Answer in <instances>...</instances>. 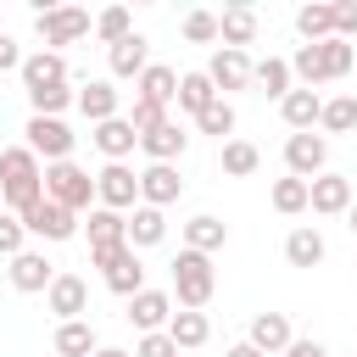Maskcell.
Listing matches in <instances>:
<instances>
[{
  "label": "cell",
  "mask_w": 357,
  "mask_h": 357,
  "mask_svg": "<svg viewBox=\"0 0 357 357\" xmlns=\"http://www.w3.org/2000/svg\"><path fill=\"white\" fill-rule=\"evenodd\" d=\"M39 195H45V162L28 145H6L0 151V201H6V212L22 218Z\"/></svg>",
  "instance_id": "6da1fadb"
},
{
  "label": "cell",
  "mask_w": 357,
  "mask_h": 357,
  "mask_svg": "<svg viewBox=\"0 0 357 357\" xmlns=\"http://www.w3.org/2000/svg\"><path fill=\"white\" fill-rule=\"evenodd\" d=\"M212 290H218V268H212V257H201V251H178L173 257V301L178 307H190V312H206V301H212Z\"/></svg>",
  "instance_id": "7a4b0ae2"
},
{
  "label": "cell",
  "mask_w": 357,
  "mask_h": 357,
  "mask_svg": "<svg viewBox=\"0 0 357 357\" xmlns=\"http://www.w3.org/2000/svg\"><path fill=\"white\" fill-rule=\"evenodd\" d=\"M45 201H56L67 212H89L95 206V178L78 162H50L45 167Z\"/></svg>",
  "instance_id": "3957f363"
},
{
  "label": "cell",
  "mask_w": 357,
  "mask_h": 357,
  "mask_svg": "<svg viewBox=\"0 0 357 357\" xmlns=\"http://www.w3.org/2000/svg\"><path fill=\"white\" fill-rule=\"evenodd\" d=\"M33 28H39L45 50H61V45H78L84 33H95V17H89L84 6H45V11L33 17Z\"/></svg>",
  "instance_id": "277c9868"
},
{
  "label": "cell",
  "mask_w": 357,
  "mask_h": 357,
  "mask_svg": "<svg viewBox=\"0 0 357 357\" xmlns=\"http://www.w3.org/2000/svg\"><path fill=\"white\" fill-rule=\"evenodd\" d=\"M95 206L128 218V212L139 206V173H134L128 162H106V167L95 173Z\"/></svg>",
  "instance_id": "5b68a950"
},
{
  "label": "cell",
  "mask_w": 357,
  "mask_h": 357,
  "mask_svg": "<svg viewBox=\"0 0 357 357\" xmlns=\"http://www.w3.org/2000/svg\"><path fill=\"white\" fill-rule=\"evenodd\" d=\"M22 134H28V151H33L45 167H50V162H73V139H78V134H73L61 117H28Z\"/></svg>",
  "instance_id": "8992f818"
},
{
  "label": "cell",
  "mask_w": 357,
  "mask_h": 357,
  "mask_svg": "<svg viewBox=\"0 0 357 357\" xmlns=\"http://www.w3.org/2000/svg\"><path fill=\"white\" fill-rule=\"evenodd\" d=\"M84 234H89V262H106L112 251L128 245V218H123V212H106V206H89Z\"/></svg>",
  "instance_id": "52a82bcc"
},
{
  "label": "cell",
  "mask_w": 357,
  "mask_h": 357,
  "mask_svg": "<svg viewBox=\"0 0 357 357\" xmlns=\"http://www.w3.org/2000/svg\"><path fill=\"white\" fill-rule=\"evenodd\" d=\"M351 201H357V195H351V178H346V173H318V178H307V206H312L318 218H346Z\"/></svg>",
  "instance_id": "ba28073f"
},
{
  "label": "cell",
  "mask_w": 357,
  "mask_h": 357,
  "mask_svg": "<svg viewBox=\"0 0 357 357\" xmlns=\"http://www.w3.org/2000/svg\"><path fill=\"white\" fill-rule=\"evenodd\" d=\"M22 229L39 234V240H73V234H78V212H67V206H56V201L39 195V201L22 212Z\"/></svg>",
  "instance_id": "9c48e42d"
},
{
  "label": "cell",
  "mask_w": 357,
  "mask_h": 357,
  "mask_svg": "<svg viewBox=\"0 0 357 357\" xmlns=\"http://www.w3.org/2000/svg\"><path fill=\"white\" fill-rule=\"evenodd\" d=\"M95 268H100L106 290H112V296H123V301L145 290V262H139V251H128V245H123V251H112V257H106V262H95Z\"/></svg>",
  "instance_id": "30bf717a"
},
{
  "label": "cell",
  "mask_w": 357,
  "mask_h": 357,
  "mask_svg": "<svg viewBox=\"0 0 357 357\" xmlns=\"http://www.w3.org/2000/svg\"><path fill=\"white\" fill-rule=\"evenodd\" d=\"M324 162H329V139H324V134H290V139H284V167H290V178H318Z\"/></svg>",
  "instance_id": "8fae6325"
},
{
  "label": "cell",
  "mask_w": 357,
  "mask_h": 357,
  "mask_svg": "<svg viewBox=\"0 0 357 357\" xmlns=\"http://www.w3.org/2000/svg\"><path fill=\"white\" fill-rule=\"evenodd\" d=\"M184 195V178H178V167L173 162H151V167H139V206H173Z\"/></svg>",
  "instance_id": "7c38bea8"
},
{
  "label": "cell",
  "mask_w": 357,
  "mask_h": 357,
  "mask_svg": "<svg viewBox=\"0 0 357 357\" xmlns=\"http://www.w3.org/2000/svg\"><path fill=\"white\" fill-rule=\"evenodd\" d=\"M201 73L212 78V89H218L223 100H229L234 89H251V56H245V50H218Z\"/></svg>",
  "instance_id": "4fadbf2b"
},
{
  "label": "cell",
  "mask_w": 357,
  "mask_h": 357,
  "mask_svg": "<svg viewBox=\"0 0 357 357\" xmlns=\"http://www.w3.org/2000/svg\"><path fill=\"white\" fill-rule=\"evenodd\" d=\"M6 273H11V290H22V296H45L50 279H56V262H50L45 251H17Z\"/></svg>",
  "instance_id": "5bb4252c"
},
{
  "label": "cell",
  "mask_w": 357,
  "mask_h": 357,
  "mask_svg": "<svg viewBox=\"0 0 357 357\" xmlns=\"http://www.w3.org/2000/svg\"><path fill=\"white\" fill-rule=\"evenodd\" d=\"M45 307L56 312V324L84 318V312H89V284H84L78 273H56V279H50V290H45Z\"/></svg>",
  "instance_id": "9a60e30c"
},
{
  "label": "cell",
  "mask_w": 357,
  "mask_h": 357,
  "mask_svg": "<svg viewBox=\"0 0 357 357\" xmlns=\"http://www.w3.org/2000/svg\"><path fill=\"white\" fill-rule=\"evenodd\" d=\"M73 106H78L89 123H112V117H123V89H117L112 78H89Z\"/></svg>",
  "instance_id": "2e32d148"
},
{
  "label": "cell",
  "mask_w": 357,
  "mask_h": 357,
  "mask_svg": "<svg viewBox=\"0 0 357 357\" xmlns=\"http://www.w3.org/2000/svg\"><path fill=\"white\" fill-rule=\"evenodd\" d=\"M167 318H173V296L167 290H139V296H128V324L139 329V335H156V329H167Z\"/></svg>",
  "instance_id": "e0dca14e"
},
{
  "label": "cell",
  "mask_w": 357,
  "mask_h": 357,
  "mask_svg": "<svg viewBox=\"0 0 357 357\" xmlns=\"http://www.w3.org/2000/svg\"><path fill=\"white\" fill-rule=\"evenodd\" d=\"M17 73H22V89L33 95V89H50V84H67V56L39 45L33 56H22V67H17Z\"/></svg>",
  "instance_id": "ac0fdd59"
},
{
  "label": "cell",
  "mask_w": 357,
  "mask_h": 357,
  "mask_svg": "<svg viewBox=\"0 0 357 357\" xmlns=\"http://www.w3.org/2000/svg\"><path fill=\"white\" fill-rule=\"evenodd\" d=\"M245 340H251L262 357H284V346L296 340V329H290V318H284V312H257Z\"/></svg>",
  "instance_id": "d6986e66"
},
{
  "label": "cell",
  "mask_w": 357,
  "mask_h": 357,
  "mask_svg": "<svg viewBox=\"0 0 357 357\" xmlns=\"http://www.w3.org/2000/svg\"><path fill=\"white\" fill-rule=\"evenodd\" d=\"M318 112H324V95L318 89H290L279 100V117L290 123V134H312L318 128Z\"/></svg>",
  "instance_id": "ffe728a7"
},
{
  "label": "cell",
  "mask_w": 357,
  "mask_h": 357,
  "mask_svg": "<svg viewBox=\"0 0 357 357\" xmlns=\"http://www.w3.org/2000/svg\"><path fill=\"white\" fill-rule=\"evenodd\" d=\"M229 245V223L223 218H212V212H195L190 223H184V251H201V257H212V251H223Z\"/></svg>",
  "instance_id": "44dd1931"
},
{
  "label": "cell",
  "mask_w": 357,
  "mask_h": 357,
  "mask_svg": "<svg viewBox=\"0 0 357 357\" xmlns=\"http://www.w3.org/2000/svg\"><path fill=\"white\" fill-rule=\"evenodd\" d=\"M329 257V245H324V234L312 229V223H296L290 234H284V262L290 268H318Z\"/></svg>",
  "instance_id": "7402d4cb"
},
{
  "label": "cell",
  "mask_w": 357,
  "mask_h": 357,
  "mask_svg": "<svg viewBox=\"0 0 357 357\" xmlns=\"http://www.w3.org/2000/svg\"><path fill=\"white\" fill-rule=\"evenodd\" d=\"M95 145H100V156H106V162H128V156H134V145H139V134H134V123H128V117H112V123H95Z\"/></svg>",
  "instance_id": "603a6c76"
},
{
  "label": "cell",
  "mask_w": 357,
  "mask_h": 357,
  "mask_svg": "<svg viewBox=\"0 0 357 357\" xmlns=\"http://www.w3.org/2000/svg\"><path fill=\"white\" fill-rule=\"evenodd\" d=\"M167 340H173L178 351H195V346H206V340H212V324H206V312H190V307H178V312L167 318Z\"/></svg>",
  "instance_id": "cb8c5ba5"
},
{
  "label": "cell",
  "mask_w": 357,
  "mask_h": 357,
  "mask_svg": "<svg viewBox=\"0 0 357 357\" xmlns=\"http://www.w3.org/2000/svg\"><path fill=\"white\" fill-rule=\"evenodd\" d=\"M218 39H223V50H245L257 39V11L251 6H229L218 17Z\"/></svg>",
  "instance_id": "d4e9b609"
},
{
  "label": "cell",
  "mask_w": 357,
  "mask_h": 357,
  "mask_svg": "<svg viewBox=\"0 0 357 357\" xmlns=\"http://www.w3.org/2000/svg\"><path fill=\"white\" fill-rule=\"evenodd\" d=\"M290 78H301V89L329 84V50H324V45H296V56H290Z\"/></svg>",
  "instance_id": "484cf974"
},
{
  "label": "cell",
  "mask_w": 357,
  "mask_h": 357,
  "mask_svg": "<svg viewBox=\"0 0 357 357\" xmlns=\"http://www.w3.org/2000/svg\"><path fill=\"white\" fill-rule=\"evenodd\" d=\"M134 89H139V100H156V106H173V95H178V73L167 67V61H151L139 78H134Z\"/></svg>",
  "instance_id": "4316f807"
},
{
  "label": "cell",
  "mask_w": 357,
  "mask_h": 357,
  "mask_svg": "<svg viewBox=\"0 0 357 357\" xmlns=\"http://www.w3.org/2000/svg\"><path fill=\"white\" fill-rule=\"evenodd\" d=\"M184 145H190V134H184V128H178L173 117H167L162 128H151V134L139 139V151H145L151 162H178V156H184Z\"/></svg>",
  "instance_id": "83f0119b"
},
{
  "label": "cell",
  "mask_w": 357,
  "mask_h": 357,
  "mask_svg": "<svg viewBox=\"0 0 357 357\" xmlns=\"http://www.w3.org/2000/svg\"><path fill=\"white\" fill-rule=\"evenodd\" d=\"M167 240V218L156 206H134L128 212V251H145V245H162Z\"/></svg>",
  "instance_id": "f1b7e54d"
},
{
  "label": "cell",
  "mask_w": 357,
  "mask_h": 357,
  "mask_svg": "<svg viewBox=\"0 0 357 357\" xmlns=\"http://www.w3.org/2000/svg\"><path fill=\"white\" fill-rule=\"evenodd\" d=\"M61 357H95V324L89 318H67V324H56V340H50Z\"/></svg>",
  "instance_id": "f546056e"
},
{
  "label": "cell",
  "mask_w": 357,
  "mask_h": 357,
  "mask_svg": "<svg viewBox=\"0 0 357 357\" xmlns=\"http://www.w3.org/2000/svg\"><path fill=\"white\" fill-rule=\"evenodd\" d=\"M151 67V45L145 33H128L123 45H112V78H139Z\"/></svg>",
  "instance_id": "4dcf8cb0"
},
{
  "label": "cell",
  "mask_w": 357,
  "mask_h": 357,
  "mask_svg": "<svg viewBox=\"0 0 357 357\" xmlns=\"http://www.w3.org/2000/svg\"><path fill=\"white\" fill-rule=\"evenodd\" d=\"M251 84H257L268 100H284V95H290V61H284V56H262V61H251Z\"/></svg>",
  "instance_id": "1f68e13d"
},
{
  "label": "cell",
  "mask_w": 357,
  "mask_h": 357,
  "mask_svg": "<svg viewBox=\"0 0 357 357\" xmlns=\"http://www.w3.org/2000/svg\"><path fill=\"white\" fill-rule=\"evenodd\" d=\"M296 33H301V45H324V39H335V6H301L296 11Z\"/></svg>",
  "instance_id": "d6a6232c"
},
{
  "label": "cell",
  "mask_w": 357,
  "mask_h": 357,
  "mask_svg": "<svg viewBox=\"0 0 357 357\" xmlns=\"http://www.w3.org/2000/svg\"><path fill=\"white\" fill-rule=\"evenodd\" d=\"M178 112H190V117H201L212 100H218V89H212V78L206 73H178Z\"/></svg>",
  "instance_id": "836d02e7"
},
{
  "label": "cell",
  "mask_w": 357,
  "mask_h": 357,
  "mask_svg": "<svg viewBox=\"0 0 357 357\" xmlns=\"http://www.w3.org/2000/svg\"><path fill=\"white\" fill-rule=\"evenodd\" d=\"M257 167H262V151L251 139H223V173L229 178H251Z\"/></svg>",
  "instance_id": "e575fe53"
},
{
  "label": "cell",
  "mask_w": 357,
  "mask_h": 357,
  "mask_svg": "<svg viewBox=\"0 0 357 357\" xmlns=\"http://www.w3.org/2000/svg\"><path fill=\"white\" fill-rule=\"evenodd\" d=\"M318 128H324V134H351V128H357V95H335V100H324Z\"/></svg>",
  "instance_id": "d590c367"
},
{
  "label": "cell",
  "mask_w": 357,
  "mask_h": 357,
  "mask_svg": "<svg viewBox=\"0 0 357 357\" xmlns=\"http://www.w3.org/2000/svg\"><path fill=\"white\" fill-rule=\"evenodd\" d=\"M273 212H284V218H296V212H307V178H273Z\"/></svg>",
  "instance_id": "8d00e7d4"
},
{
  "label": "cell",
  "mask_w": 357,
  "mask_h": 357,
  "mask_svg": "<svg viewBox=\"0 0 357 357\" xmlns=\"http://www.w3.org/2000/svg\"><path fill=\"white\" fill-rule=\"evenodd\" d=\"M134 33V17H128V6H106L100 17H95V39H106V45H123Z\"/></svg>",
  "instance_id": "74e56055"
},
{
  "label": "cell",
  "mask_w": 357,
  "mask_h": 357,
  "mask_svg": "<svg viewBox=\"0 0 357 357\" xmlns=\"http://www.w3.org/2000/svg\"><path fill=\"white\" fill-rule=\"evenodd\" d=\"M73 100H78V89H67V84H50V89H33V95H28L33 117H61Z\"/></svg>",
  "instance_id": "f35d334b"
},
{
  "label": "cell",
  "mask_w": 357,
  "mask_h": 357,
  "mask_svg": "<svg viewBox=\"0 0 357 357\" xmlns=\"http://www.w3.org/2000/svg\"><path fill=\"white\" fill-rule=\"evenodd\" d=\"M195 128H201V134H218V139H229V134H234V106L218 95V100H212V106L195 117Z\"/></svg>",
  "instance_id": "ab89813d"
},
{
  "label": "cell",
  "mask_w": 357,
  "mask_h": 357,
  "mask_svg": "<svg viewBox=\"0 0 357 357\" xmlns=\"http://www.w3.org/2000/svg\"><path fill=\"white\" fill-rule=\"evenodd\" d=\"M128 123H134V134L145 139L151 128H162V123H167V106H156V100H139V95H134V106H128Z\"/></svg>",
  "instance_id": "60d3db41"
},
{
  "label": "cell",
  "mask_w": 357,
  "mask_h": 357,
  "mask_svg": "<svg viewBox=\"0 0 357 357\" xmlns=\"http://www.w3.org/2000/svg\"><path fill=\"white\" fill-rule=\"evenodd\" d=\"M17 251H28V229H22V218H17V212H0V257L11 262Z\"/></svg>",
  "instance_id": "b9f144b4"
},
{
  "label": "cell",
  "mask_w": 357,
  "mask_h": 357,
  "mask_svg": "<svg viewBox=\"0 0 357 357\" xmlns=\"http://www.w3.org/2000/svg\"><path fill=\"white\" fill-rule=\"evenodd\" d=\"M184 39L190 45H212L218 39V11H184Z\"/></svg>",
  "instance_id": "7bdbcfd3"
},
{
  "label": "cell",
  "mask_w": 357,
  "mask_h": 357,
  "mask_svg": "<svg viewBox=\"0 0 357 357\" xmlns=\"http://www.w3.org/2000/svg\"><path fill=\"white\" fill-rule=\"evenodd\" d=\"M324 50H329V84L357 67V45H351V39H324Z\"/></svg>",
  "instance_id": "ee69618b"
},
{
  "label": "cell",
  "mask_w": 357,
  "mask_h": 357,
  "mask_svg": "<svg viewBox=\"0 0 357 357\" xmlns=\"http://www.w3.org/2000/svg\"><path fill=\"white\" fill-rule=\"evenodd\" d=\"M134 357H178V346L167 340V329H156V335H139L134 340Z\"/></svg>",
  "instance_id": "f6af8a7d"
},
{
  "label": "cell",
  "mask_w": 357,
  "mask_h": 357,
  "mask_svg": "<svg viewBox=\"0 0 357 357\" xmlns=\"http://www.w3.org/2000/svg\"><path fill=\"white\" fill-rule=\"evenodd\" d=\"M351 33H357V6L340 0V6H335V39H351Z\"/></svg>",
  "instance_id": "bcb514c9"
},
{
  "label": "cell",
  "mask_w": 357,
  "mask_h": 357,
  "mask_svg": "<svg viewBox=\"0 0 357 357\" xmlns=\"http://www.w3.org/2000/svg\"><path fill=\"white\" fill-rule=\"evenodd\" d=\"M17 67H22V50H17V39L0 28V73H17Z\"/></svg>",
  "instance_id": "7dc6e473"
},
{
  "label": "cell",
  "mask_w": 357,
  "mask_h": 357,
  "mask_svg": "<svg viewBox=\"0 0 357 357\" xmlns=\"http://www.w3.org/2000/svg\"><path fill=\"white\" fill-rule=\"evenodd\" d=\"M284 357H329V351H324L318 340H290V346H284Z\"/></svg>",
  "instance_id": "c3c4849f"
},
{
  "label": "cell",
  "mask_w": 357,
  "mask_h": 357,
  "mask_svg": "<svg viewBox=\"0 0 357 357\" xmlns=\"http://www.w3.org/2000/svg\"><path fill=\"white\" fill-rule=\"evenodd\" d=\"M223 357H262V351H257V346H251V340H240V346H229V351H223Z\"/></svg>",
  "instance_id": "681fc988"
},
{
  "label": "cell",
  "mask_w": 357,
  "mask_h": 357,
  "mask_svg": "<svg viewBox=\"0 0 357 357\" xmlns=\"http://www.w3.org/2000/svg\"><path fill=\"white\" fill-rule=\"evenodd\" d=\"M95 357H134V351H123V346H95Z\"/></svg>",
  "instance_id": "f907efd6"
},
{
  "label": "cell",
  "mask_w": 357,
  "mask_h": 357,
  "mask_svg": "<svg viewBox=\"0 0 357 357\" xmlns=\"http://www.w3.org/2000/svg\"><path fill=\"white\" fill-rule=\"evenodd\" d=\"M346 229H351V234H357V201H351V206H346Z\"/></svg>",
  "instance_id": "816d5d0a"
}]
</instances>
